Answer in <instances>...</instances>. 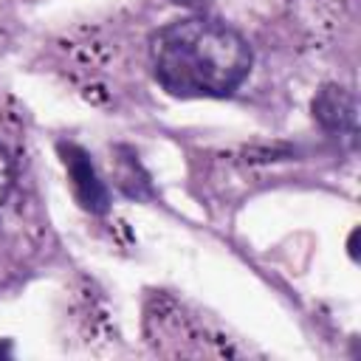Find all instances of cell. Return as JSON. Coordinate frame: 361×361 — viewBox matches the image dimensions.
<instances>
[{
  "mask_svg": "<svg viewBox=\"0 0 361 361\" xmlns=\"http://www.w3.org/2000/svg\"><path fill=\"white\" fill-rule=\"evenodd\" d=\"M14 183H17V166H14V158H11V152L0 144V209H3V203L11 197Z\"/></svg>",
  "mask_w": 361,
  "mask_h": 361,
  "instance_id": "cell-5",
  "label": "cell"
},
{
  "mask_svg": "<svg viewBox=\"0 0 361 361\" xmlns=\"http://www.w3.org/2000/svg\"><path fill=\"white\" fill-rule=\"evenodd\" d=\"M313 118L327 133L355 135V96L338 85H324L313 96Z\"/></svg>",
  "mask_w": 361,
  "mask_h": 361,
  "instance_id": "cell-3",
  "label": "cell"
},
{
  "mask_svg": "<svg viewBox=\"0 0 361 361\" xmlns=\"http://www.w3.org/2000/svg\"><path fill=\"white\" fill-rule=\"evenodd\" d=\"M121 158H118V166H116V178H118V186L127 197H152V183H149V175L144 172V166L138 164V155H133L130 149H118Z\"/></svg>",
  "mask_w": 361,
  "mask_h": 361,
  "instance_id": "cell-4",
  "label": "cell"
},
{
  "mask_svg": "<svg viewBox=\"0 0 361 361\" xmlns=\"http://www.w3.org/2000/svg\"><path fill=\"white\" fill-rule=\"evenodd\" d=\"M172 3H180V6H197L200 0H172Z\"/></svg>",
  "mask_w": 361,
  "mask_h": 361,
  "instance_id": "cell-6",
  "label": "cell"
},
{
  "mask_svg": "<svg viewBox=\"0 0 361 361\" xmlns=\"http://www.w3.org/2000/svg\"><path fill=\"white\" fill-rule=\"evenodd\" d=\"M149 54L158 85L183 99L231 96L251 71L248 42L231 25L209 17L166 23L155 31Z\"/></svg>",
  "mask_w": 361,
  "mask_h": 361,
  "instance_id": "cell-1",
  "label": "cell"
},
{
  "mask_svg": "<svg viewBox=\"0 0 361 361\" xmlns=\"http://www.w3.org/2000/svg\"><path fill=\"white\" fill-rule=\"evenodd\" d=\"M56 149H59V158L68 169L71 189H73L79 206L90 214H107L110 212V192H107L104 180L99 178L90 155L73 141H59Z\"/></svg>",
  "mask_w": 361,
  "mask_h": 361,
  "instance_id": "cell-2",
  "label": "cell"
}]
</instances>
